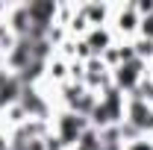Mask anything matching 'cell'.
<instances>
[{
    "label": "cell",
    "instance_id": "1",
    "mask_svg": "<svg viewBox=\"0 0 153 150\" xmlns=\"http://www.w3.org/2000/svg\"><path fill=\"white\" fill-rule=\"evenodd\" d=\"M121 112H124V106H121V91H118V88H109L106 97L94 106V112H91V115H94V124H97V127H106V124L118 121Z\"/></svg>",
    "mask_w": 153,
    "mask_h": 150
},
{
    "label": "cell",
    "instance_id": "2",
    "mask_svg": "<svg viewBox=\"0 0 153 150\" xmlns=\"http://www.w3.org/2000/svg\"><path fill=\"white\" fill-rule=\"evenodd\" d=\"M85 132V118L76 112H68L59 118V141L62 144H76Z\"/></svg>",
    "mask_w": 153,
    "mask_h": 150
},
{
    "label": "cell",
    "instance_id": "3",
    "mask_svg": "<svg viewBox=\"0 0 153 150\" xmlns=\"http://www.w3.org/2000/svg\"><path fill=\"white\" fill-rule=\"evenodd\" d=\"M130 124L135 130H153V109L144 100H133V106H130Z\"/></svg>",
    "mask_w": 153,
    "mask_h": 150
},
{
    "label": "cell",
    "instance_id": "4",
    "mask_svg": "<svg viewBox=\"0 0 153 150\" xmlns=\"http://www.w3.org/2000/svg\"><path fill=\"white\" fill-rule=\"evenodd\" d=\"M21 79L18 76H3L0 74V106L12 103V100H21Z\"/></svg>",
    "mask_w": 153,
    "mask_h": 150
},
{
    "label": "cell",
    "instance_id": "5",
    "mask_svg": "<svg viewBox=\"0 0 153 150\" xmlns=\"http://www.w3.org/2000/svg\"><path fill=\"white\" fill-rule=\"evenodd\" d=\"M138 68H141L138 59L121 65V68H118V88H135V82H138Z\"/></svg>",
    "mask_w": 153,
    "mask_h": 150
},
{
    "label": "cell",
    "instance_id": "6",
    "mask_svg": "<svg viewBox=\"0 0 153 150\" xmlns=\"http://www.w3.org/2000/svg\"><path fill=\"white\" fill-rule=\"evenodd\" d=\"M21 103H24V109L30 115H44V103L36 97V91H27V88H24V91H21Z\"/></svg>",
    "mask_w": 153,
    "mask_h": 150
},
{
    "label": "cell",
    "instance_id": "7",
    "mask_svg": "<svg viewBox=\"0 0 153 150\" xmlns=\"http://www.w3.org/2000/svg\"><path fill=\"white\" fill-rule=\"evenodd\" d=\"M106 44H109V36H106V33H94L88 47H94V50H106Z\"/></svg>",
    "mask_w": 153,
    "mask_h": 150
},
{
    "label": "cell",
    "instance_id": "8",
    "mask_svg": "<svg viewBox=\"0 0 153 150\" xmlns=\"http://www.w3.org/2000/svg\"><path fill=\"white\" fill-rule=\"evenodd\" d=\"M135 53H138V56H144V53L150 56V53H153V38H144V41H138V44H135Z\"/></svg>",
    "mask_w": 153,
    "mask_h": 150
},
{
    "label": "cell",
    "instance_id": "9",
    "mask_svg": "<svg viewBox=\"0 0 153 150\" xmlns=\"http://www.w3.org/2000/svg\"><path fill=\"white\" fill-rule=\"evenodd\" d=\"M127 150H153V147L147 144V141H133V144H130Z\"/></svg>",
    "mask_w": 153,
    "mask_h": 150
},
{
    "label": "cell",
    "instance_id": "10",
    "mask_svg": "<svg viewBox=\"0 0 153 150\" xmlns=\"http://www.w3.org/2000/svg\"><path fill=\"white\" fill-rule=\"evenodd\" d=\"M0 150H6V144H3V138H0Z\"/></svg>",
    "mask_w": 153,
    "mask_h": 150
},
{
    "label": "cell",
    "instance_id": "11",
    "mask_svg": "<svg viewBox=\"0 0 153 150\" xmlns=\"http://www.w3.org/2000/svg\"><path fill=\"white\" fill-rule=\"evenodd\" d=\"M76 150H88V147H76Z\"/></svg>",
    "mask_w": 153,
    "mask_h": 150
}]
</instances>
